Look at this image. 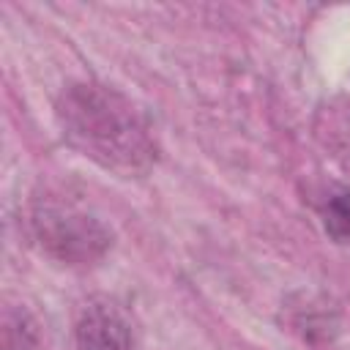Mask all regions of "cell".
<instances>
[{
    "mask_svg": "<svg viewBox=\"0 0 350 350\" xmlns=\"http://www.w3.org/2000/svg\"><path fill=\"white\" fill-rule=\"evenodd\" d=\"M77 350H131V325L109 304H93L77 323Z\"/></svg>",
    "mask_w": 350,
    "mask_h": 350,
    "instance_id": "3957f363",
    "label": "cell"
},
{
    "mask_svg": "<svg viewBox=\"0 0 350 350\" xmlns=\"http://www.w3.org/2000/svg\"><path fill=\"white\" fill-rule=\"evenodd\" d=\"M323 221L334 241L350 243V194H334L323 208Z\"/></svg>",
    "mask_w": 350,
    "mask_h": 350,
    "instance_id": "277c9868",
    "label": "cell"
},
{
    "mask_svg": "<svg viewBox=\"0 0 350 350\" xmlns=\"http://www.w3.org/2000/svg\"><path fill=\"white\" fill-rule=\"evenodd\" d=\"M57 118L66 139L101 167L118 172H139L156 159L145 120L112 88H66L57 101Z\"/></svg>",
    "mask_w": 350,
    "mask_h": 350,
    "instance_id": "6da1fadb",
    "label": "cell"
},
{
    "mask_svg": "<svg viewBox=\"0 0 350 350\" xmlns=\"http://www.w3.org/2000/svg\"><path fill=\"white\" fill-rule=\"evenodd\" d=\"M33 230L44 252L68 265H88L112 243L109 230L96 216L63 202H38L33 211Z\"/></svg>",
    "mask_w": 350,
    "mask_h": 350,
    "instance_id": "7a4b0ae2",
    "label": "cell"
}]
</instances>
